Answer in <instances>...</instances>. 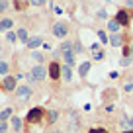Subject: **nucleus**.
Instances as JSON below:
<instances>
[{"label": "nucleus", "instance_id": "nucleus-31", "mask_svg": "<svg viewBox=\"0 0 133 133\" xmlns=\"http://www.w3.org/2000/svg\"><path fill=\"white\" fill-rule=\"evenodd\" d=\"M8 41H10V43L16 41V35H14V33H8Z\"/></svg>", "mask_w": 133, "mask_h": 133}, {"label": "nucleus", "instance_id": "nucleus-6", "mask_svg": "<svg viewBox=\"0 0 133 133\" xmlns=\"http://www.w3.org/2000/svg\"><path fill=\"white\" fill-rule=\"evenodd\" d=\"M2 86H4L6 92H16V78L14 76H4V82H2Z\"/></svg>", "mask_w": 133, "mask_h": 133}, {"label": "nucleus", "instance_id": "nucleus-21", "mask_svg": "<svg viewBox=\"0 0 133 133\" xmlns=\"http://www.w3.org/2000/svg\"><path fill=\"white\" fill-rule=\"evenodd\" d=\"M18 37H20V39H22V41H25V43H28V31H25V29H24V28H22V29H20V31H18Z\"/></svg>", "mask_w": 133, "mask_h": 133}, {"label": "nucleus", "instance_id": "nucleus-19", "mask_svg": "<svg viewBox=\"0 0 133 133\" xmlns=\"http://www.w3.org/2000/svg\"><path fill=\"white\" fill-rule=\"evenodd\" d=\"M43 57H45V55H43V53H39V51H33V53H31V59H33V61H37V65H41Z\"/></svg>", "mask_w": 133, "mask_h": 133}, {"label": "nucleus", "instance_id": "nucleus-7", "mask_svg": "<svg viewBox=\"0 0 133 133\" xmlns=\"http://www.w3.org/2000/svg\"><path fill=\"white\" fill-rule=\"evenodd\" d=\"M49 76L53 80L61 78V65H59V63H51V65H49Z\"/></svg>", "mask_w": 133, "mask_h": 133}, {"label": "nucleus", "instance_id": "nucleus-1", "mask_svg": "<svg viewBox=\"0 0 133 133\" xmlns=\"http://www.w3.org/2000/svg\"><path fill=\"white\" fill-rule=\"evenodd\" d=\"M47 75H49V72L45 71V66H43V65H35L31 71H29V80H31V82H41Z\"/></svg>", "mask_w": 133, "mask_h": 133}, {"label": "nucleus", "instance_id": "nucleus-22", "mask_svg": "<svg viewBox=\"0 0 133 133\" xmlns=\"http://www.w3.org/2000/svg\"><path fill=\"white\" fill-rule=\"evenodd\" d=\"M72 51H75V53H80V51H82V45H80V41H72Z\"/></svg>", "mask_w": 133, "mask_h": 133}, {"label": "nucleus", "instance_id": "nucleus-34", "mask_svg": "<svg viewBox=\"0 0 133 133\" xmlns=\"http://www.w3.org/2000/svg\"><path fill=\"white\" fill-rule=\"evenodd\" d=\"M123 133H133V129H129V131H127V129H125V131Z\"/></svg>", "mask_w": 133, "mask_h": 133}, {"label": "nucleus", "instance_id": "nucleus-16", "mask_svg": "<svg viewBox=\"0 0 133 133\" xmlns=\"http://www.w3.org/2000/svg\"><path fill=\"white\" fill-rule=\"evenodd\" d=\"M10 119H12V127H14V131H20V129H22V119H20V117H16V116L10 117Z\"/></svg>", "mask_w": 133, "mask_h": 133}, {"label": "nucleus", "instance_id": "nucleus-24", "mask_svg": "<svg viewBox=\"0 0 133 133\" xmlns=\"http://www.w3.org/2000/svg\"><path fill=\"white\" fill-rule=\"evenodd\" d=\"M104 57H106V55H104V51H96V53H94V59H96V61H102Z\"/></svg>", "mask_w": 133, "mask_h": 133}, {"label": "nucleus", "instance_id": "nucleus-35", "mask_svg": "<svg viewBox=\"0 0 133 133\" xmlns=\"http://www.w3.org/2000/svg\"><path fill=\"white\" fill-rule=\"evenodd\" d=\"M127 6H133V2H127Z\"/></svg>", "mask_w": 133, "mask_h": 133}, {"label": "nucleus", "instance_id": "nucleus-9", "mask_svg": "<svg viewBox=\"0 0 133 133\" xmlns=\"http://www.w3.org/2000/svg\"><path fill=\"white\" fill-rule=\"evenodd\" d=\"M63 59H65L66 66L75 65V51H63Z\"/></svg>", "mask_w": 133, "mask_h": 133}, {"label": "nucleus", "instance_id": "nucleus-5", "mask_svg": "<svg viewBox=\"0 0 133 133\" xmlns=\"http://www.w3.org/2000/svg\"><path fill=\"white\" fill-rule=\"evenodd\" d=\"M29 96H31V88H29V86L22 84V86L16 88V98H18V100H28Z\"/></svg>", "mask_w": 133, "mask_h": 133}, {"label": "nucleus", "instance_id": "nucleus-15", "mask_svg": "<svg viewBox=\"0 0 133 133\" xmlns=\"http://www.w3.org/2000/svg\"><path fill=\"white\" fill-rule=\"evenodd\" d=\"M14 25V22L10 20V18H6V20H2L0 22V29H2V31H6V29H10Z\"/></svg>", "mask_w": 133, "mask_h": 133}, {"label": "nucleus", "instance_id": "nucleus-32", "mask_svg": "<svg viewBox=\"0 0 133 133\" xmlns=\"http://www.w3.org/2000/svg\"><path fill=\"white\" fill-rule=\"evenodd\" d=\"M98 35H100V39H102V41H106V33H104V31H98Z\"/></svg>", "mask_w": 133, "mask_h": 133}, {"label": "nucleus", "instance_id": "nucleus-14", "mask_svg": "<svg viewBox=\"0 0 133 133\" xmlns=\"http://www.w3.org/2000/svg\"><path fill=\"white\" fill-rule=\"evenodd\" d=\"M88 71H90V63H82V65H80V69H78V72H80V76H82V78H84V76H86L88 75Z\"/></svg>", "mask_w": 133, "mask_h": 133}, {"label": "nucleus", "instance_id": "nucleus-10", "mask_svg": "<svg viewBox=\"0 0 133 133\" xmlns=\"http://www.w3.org/2000/svg\"><path fill=\"white\" fill-rule=\"evenodd\" d=\"M41 43H43V39L39 37V35H35V37H29L25 45H28L29 49H35V47H39V45H41Z\"/></svg>", "mask_w": 133, "mask_h": 133}, {"label": "nucleus", "instance_id": "nucleus-2", "mask_svg": "<svg viewBox=\"0 0 133 133\" xmlns=\"http://www.w3.org/2000/svg\"><path fill=\"white\" fill-rule=\"evenodd\" d=\"M51 31H53L55 37H65L66 33H69V24H65V22H55Z\"/></svg>", "mask_w": 133, "mask_h": 133}, {"label": "nucleus", "instance_id": "nucleus-18", "mask_svg": "<svg viewBox=\"0 0 133 133\" xmlns=\"http://www.w3.org/2000/svg\"><path fill=\"white\" fill-rule=\"evenodd\" d=\"M10 116H12V108H6V110H2V112H0V121H6Z\"/></svg>", "mask_w": 133, "mask_h": 133}, {"label": "nucleus", "instance_id": "nucleus-12", "mask_svg": "<svg viewBox=\"0 0 133 133\" xmlns=\"http://www.w3.org/2000/svg\"><path fill=\"white\" fill-rule=\"evenodd\" d=\"M110 43H112L114 47H121V43H123V37H121L119 33H114V35H110Z\"/></svg>", "mask_w": 133, "mask_h": 133}, {"label": "nucleus", "instance_id": "nucleus-11", "mask_svg": "<svg viewBox=\"0 0 133 133\" xmlns=\"http://www.w3.org/2000/svg\"><path fill=\"white\" fill-rule=\"evenodd\" d=\"M108 29H110V31H112V35H114V33H119L121 25L117 24V20H116V18H114V20H110V22H108Z\"/></svg>", "mask_w": 133, "mask_h": 133}, {"label": "nucleus", "instance_id": "nucleus-26", "mask_svg": "<svg viewBox=\"0 0 133 133\" xmlns=\"http://www.w3.org/2000/svg\"><path fill=\"white\" fill-rule=\"evenodd\" d=\"M8 131V125H6V121H0V133H6Z\"/></svg>", "mask_w": 133, "mask_h": 133}, {"label": "nucleus", "instance_id": "nucleus-3", "mask_svg": "<svg viewBox=\"0 0 133 133\" xmlns=\"http://www.w3.org/2000/svg\"><path fill=\"white\" fill-rule=\"evenodd\" d=\"M78 127H80L78 112H76V110H71V114H69V129H71V131H76Z\"/></svg>", "mask_w": 133, "mask_h": 133}, {"label": "nucleus", "instance_id": "nucleus-13", "mask_svg": "<svg viewBox=\"0 0 133 133\" xmlns=\"http://www.w3.org/2000/svg\"><path fill=\"white\" fill-rule=\"evenodd\" d=\"M61 75H63V78H65L66 80V82H71V80H72V71H71V66H63V69H61Z\"/></svg>", "mask_w": 133, "mask_h": 133}, {"label": "nucleus", "instance_id": "nucleus-29", "mask_svg": "<svg viewBox=\"0 0 133 133\" xmlns=\"http://www.w3.org/2000/svg\"><path fill=\"white\" fill-rule=\"evenodd\" d=\"M6 8H8V2H2V0H0V14L4 12Z\"/></svg>", "mask_w": 133, "mask_h": 133}, {"label": "nucleus", "instance_id": "nucleus-20", "mask_svg": "<svg viewBox=\"0 0 133 133\" xmlns=\"http://www.w3.org/2000/svg\"><path fill=\"white\" fill-rule=\"evenodd\" d=\"M121 125L127 127V131H129V127H133V117H123V119H121Z\"/></svg>", "mask_w": 133, "mask_h": 133}, {"label": "nucleus", "instance_id": "nucleus-4", "mask_svg": "<svg viewBox=\"0 0 133 133\" xmlns=\"http://www.w3.org/2000/svg\"><path fill=\"white\" fill-rule=\"evenodd\" d=\"M41 117H43V110L41 108H33V110H29V114H28L25 119H28L29 123H37Z\"/></svg>", "mask_w": 133, "mask_h": 133}, {"label": "nucleus", "instance_id": "nucleus-17", "mask_svg": "<svg viewBox=\"0 0 133 133\" xmlns=\"http://www.w3.org/2000/svg\"><path fill=\"white\" fill-rule=\"evenodd\" d=\"M8 71H10V65H8L6 61H0V75L8 76Z\"/></svg>", "mask_w": 133, "mask_h": 133}, {"label": "nucleus", "instance_id": "nucleus-28", "mask_svg": "<svg viewBox=\"0 0 133 133\" xmlns=\"http://www.w3.org/2000/svg\"><path fill=\"white\" fill-rule=\"evenodd\" d=\"M14 6H16V8L20 10V12H22V10L25 8V4H24V2H14Z\"/></svg>", "mask_w": 133, "mask_h": 133}, {"label": "nucleus", "instance_id": "nucleus-25", "mask_svg": "<svg viewBox=\"0 0 133 133\" xmlns=\"http://www.w3.org/2000/svg\"><path fill=\"white\" fill-rule=\"evenodd\" d=\"M4 57H8V51L4 47H0V61H4Z\"/></svg>", "mask_w": 133, "mask_h": 133}, {"label": "nucleus", "instance_id": "nucleus-8", "mask_svg": "<svg viewBox=\"0 0 133 133\" xmlns=\"http://www.w3.org/2000/svg\"><path fill=\"white\" fill-rule=\"evenodd\" d=\"M116 20H117V24H119V25H127L129 22H131V18H129L127 10H119V12L116 14Z\"/></svg>", "mask_w": 133, "mask_h": 133}, {"label": "nucleus", "instance_id": "nucleus-30", "mask_svg": "<svg viewBox=\"0 0 133 133\" xmlns=\"http://www.w3.org/2000/svg\"><path fill=\"white\" fill-rule=\"evenodd\" d=\"M123 90H125V92H131V90H133V82H127V84L123 86Z\"/></svg>", "mask_w": 133, "mask_h": 133}, {"label": "nucleus", "instance_id": "nucleus-23", "mask_svg": "<svg viewBox=\"0 0 133 133\" xmlns=\"http://www.w3.org/2000/svg\"><path fill=\"white\" fill-rule=\"evenodd\" d=\"M57 117H59V114L55 112V110H51V112H49V121H51V123H55V121H57Z\"/></svg>", "mask_w": 133, "mask_h": 133}, {"label": "nucleus", "instance_id": "nucleus-27", "mask_svg": "<svg viewBox=\"0 0 133 133\" xmlns=\"http://www.w3.org/2000/svg\"><path fill=\"white\" fill-rule=\"evenodd\" d=\"M88 133H108V131H106V129H102V127H94V129H90V131H88Z\"/></svg>", "mask_w": 133, "mask_h": 133}, {"label": "nucleus", "instance_id": "nucleus-33", "mask_svg": "<svg viewBox=\"0 0 133 133\" xmlns=\"http://www.w3.org/2000/svg\"><path fill=\"white\" fill-rule=\"evenodd\" d=\"M129 51H131V57H133V41H131V47H129Z\"/></svg>", "mask_w": 133, "mask_h": 133}]
</instances>
